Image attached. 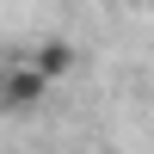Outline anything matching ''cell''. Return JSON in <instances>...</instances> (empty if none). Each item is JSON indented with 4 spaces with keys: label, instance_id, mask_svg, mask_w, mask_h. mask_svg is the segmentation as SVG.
<instances>
[{
    "label": "cell",
    "instance_id": "6da1fadb",
    "mask_svg": "<svg viewBox=\"0 0 154 154\" xmlns=\"http://www.w3.org/2000/svg\"><path fill=\"white\" fill-rule=\"evenodd\" d=\"M49 74L37 68L31 56H12V62H0V111H12V117H19V111H37L49 99Z\"/></svg>",
    "mask_w": 154,
    "mask_h": 154
},
{
    "label": "cell",
    "instance_id": "7a4b0ae2",
    "mask_svg": "<svg viewBox=\"0 0 154 154\" xmlns=\"http://www.w3.org/2000/svg\"><path fill=\"white\" fill-rule=\"evenodd\" d=\"M25 56H31L37 68L49 74V80H62V74H74V68H80V49H74L68 37H43V43H31Z\"/></svg>",
    "mask_w": 154,
    "mask_h": 154
},
{
    "label": "cell",
    "instance_id": "3957f363",
    "mask_svg": "<svg viewBox=\"0 0 154 154\" xmlns=\"http://www.w3.org/2000/svg\"><path fill=\"white\" fill-rule=\"evenodd\" d=\"M148 6H154V0H148Z\"/></svg>",
    "mask_w": 154,
    "mask_h": 154
}]
</instances>
